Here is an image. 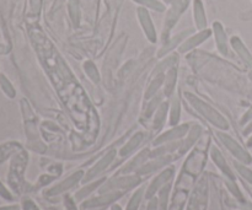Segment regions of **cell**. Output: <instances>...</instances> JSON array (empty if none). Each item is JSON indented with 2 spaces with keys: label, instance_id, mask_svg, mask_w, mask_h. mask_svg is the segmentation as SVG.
Segmentation results:
<instances>
[{
  "label": "cell",
  "instance_id": "cell-1",
  "mask_svg": "<svg viewBox=\"0 0 252 210\" xmlns=\"http://www.w3.org/2000/svg\"><path fill=\"white\" fill-rule=\"evenodd\" d=\"M27 160H29V157H27L26 151H24L22 149L17 150V151L11 156L9 175H7V181H9L10 187H11L15 192H17V193L21 191L22 183H24V174L25 169H26Z\"/></svg>",
  "mask_w": 252,
  "mask_h": 210
},
{
  "label": "cell",
  "instance_id": "cell-2",
  "mask_svg": "<svg viewBox=\"0 0 252 210\" xmlns=\"http://www.w3.org/2000/svg\"><path fill=\"white\" fill-rule=\"evenodd\" d=\"M137 15H138V20H139L140 25H142V29L144 31L145 36L147 38L149 39L150 42H157V32H155V27L153 25L152 17H150L149 12L145 7H139L137 10Z\"/></svg>",
  "mask_w": 252,
  "mask_h": 210
},
{
  "label": "cell",
  "instance_id": "cell-3",
  "mask_svg": "<svg viewBox=\"0 0 252 210\" xmlns=\"http://www.w3.org/2000/svg\"><path fill=\"white\" fill-rule=\"evenodd\" d=\"M189 97L191 98V102L193 103L194 108H197V110H198V112H201L204 117H207L209 120H211V122L216 123V124L219 125V127H226V123L224 122L223 118H221L220 116L216 112V111L212 110L208 105L203 103L202 101L197 100V98L191 97L189 95Z\"/></svg>",
  "mask_w": 252,
  "mask_h": 210
},
{
  "label": "cell",
  "instance_id": "cell-4",
  "mask_svg": "<svg viewBox=\"0 0 252 210\" xmlns=\"http://www.w3.org/2000/svg\"><path fill=\"white\" fill-rule=\"evenodd\" d=\"M212 31L211 30H202L199 33L194 34V36L189 37V39H186V41L184 42V43L180 46V52H182V53H186L187 51H189V49L194 48L196 46H198V44H201L202 42L206 41L207 38H209V36H211Z\"/></svg>",
  "mask_w": 252,
  "mask_h": 210
},
{
  "label": "cell",
  "instance_id": "cell-5",
  "mask_svg": "<svg viewBox=\"0 0 252 210\" xmlns=\"http://www.w3.org/2000/svg\"><path fill=\"white\" fill-rule=\"evenodd\" d=\"M193 15L194 21H196V27L198 30H206L207 27V17L206 11H204L203 2L201 0H194L193 1Z\"/></svg>",
  "mask_w": 252,
  "mask_h": 210
},
{
  "label": "cell",
  "instance_id": "cell-6",
  "mask_svg": "<svg viewBox=\"0 0 252 210\" xmlns=\"http://www.w3.org/2000/svg\"><path fill=\"white\" fill-rule=\"evenodd\" d=\"M213 31H214V36H216L217 47H218V49L221 52V53L226 54V52H228V48H226V36L220 22H214Z\"/></svg>",
  "mask_w": 252,
  "mask_h": 210
},
{
  "label": "cell",
  "instance_id": "cell-7",
  "mask_svg": "<svg viewBox=\"0 0 252 210\" xmlns=\"http://www.w3.org/2000/svg\"><path fill=\"white\" fill-rule=\"evenodd\" d=\"M221 138H223V142L224 144H226V147L229 148V149L231 150V152H233L234 155H235L238 159H240L241 161H245V162H250V157H249V155L246 154L245 151H244L243 149H241L240 147H239L238 144H236L235 142H234L233 139H230L229 137H226V135H221Z\"/></svg>",
  "mask_w": 252,
  "mask_h": 210
},
{
  "label": "cell",
  "instance_id": "cell-8",
  "mask_svg": "<svg viewBox=\"0 0 252 210\" xmlns=\"http://www.w3.org/2000/svg\"><path fill=\"white\" fill-rule=\"evenodd\" d=\"M186 5H187V2H186V4H185V1H184V0H182V1H179V2H177V4H175L174 6H172V9L170 10L169 15H167V17H166L167 30L171 29V27L175 25V22H176L177 20H179L180 14H181L182 10L185 9V6H186Z\"/></svg>",
  "mask_w": 252,
  "mask_h": 210
},
{
  "label": "cell",
  "instance_id": "cell-9",
  "mask_svg": "<svg viewBox=\"0 0 252 210\" xmlns=\"http://www.w3.org/2000/svg\"><path fill=\"white\" fill-rule=\"evenodd\" d=\"M20 149H21L20 144H17V143H14V142L0 144V164L4 162L7 157L12 156V155Z\"/></svg>",
  "mask_w": 252,
  "mask_h": 210
},
{
  "label": "cell",
  "instance_id": "cell-10",
  "mask_svg": "<svg viewBox=\"0 0 252 210\" xmlns=\"http://www.w3.org/2000/svg\"><path fill=\"white\" fill-rule=\"evenodd\" d=\"M81 177V172H79V174H75L73 175L71 177H69L68 180H65L64 182H62L59 186H57L56 188H53V191H51V194H56V193H61V192L65 191V189L70 188L71 186H74V184L76 183V182L79 181V179Z\"/></svg>",
  "mask_w": 252,
  "mask_h": 210
},
{
  "label": "cell",
  "instance_id": "cell-11",
  "mask_svg": "<svg viewBox=\"0 0 252 210\" xmlns=\"http://www.w3.org/2000/svg\"><path fill=\"white\" fill-rule=\"evenodd\" d=\"M171 175H172V170H167V171L162 172V174L160 175V176L158 177L154 182H153L152 186H150L149 191H148V197H152L153 194L155 193V191H157V189L159 188L162 183H165V182H166L167 180L171 177Z\"/></svg>",
  "mask_w": 252,
  "mask_h": 210
},
{
  "label": "cell",
  "instance_id": "cell-12",
  "mask_svg": "<svg viewBox=\"0 0 252 210\" xmlns=\"http://www.w3.org/2000/svg\"><path fill=\"white\" fill-rule=\"evenodd\" d=\"M113 155H115V151H111L110 154L106 155V156L103 157L100 162H98V165H96V166L91 170L90 174H89V179H91V177L95 176L96 174H98V172L102 171V170L105 169V166H107V165L111 162V160L113 159Z\"/></svg>",
  "mask_w": 252,
  "mask_h": 210
},
{
  "label": "cell",
  "instance_id": "cell-13",
  "mask_svg": "<svg viewBox=\"0 0 252 210\" xmlns=\"http://www.w3.org/2000/svg\"><path fill=\"white\" fill-rule=\"evenodd\" d=\"M122 196V193H115V194H110V196H106V197H101V198H96V199H93L91 202H89V203H86L85 206L86 207H98V206H102V204H107V203H111L112 201H115L116 198H118V197Z\"/></svg>",
  "mask_w": 252,
  "mask_h": 210
},
{
  "label": "cell",
  "instance_id": "cell-14",
  "mask_svg": "<svg viewBox=\"0 0 252 210\" xmlns=\"http://www.w3.org/2000/svg\"><path fill=\"white\" fill-rule=\"evenodd\" d=\"M186 130H187V125H181V127L176 128V129H174L172 132L166 133V134L162 135V137L160 138L157 143H161V142H165V140H167V139H175V138L182 137V135L186 133ZM157 143H155V144H157Z\"/></svg>",
  "mask_w": 252,
  "mask_h": 210
},
{
  "label": "cell",
  "instance_id": "cell-15",
  "mask_svg": "<svg viewBox=\"0 0 252 210\" xmlns=\"http://www.w3.org/2000/svg\"><path fill=\"white\" fill-rule=\"evenodd\" d=\"M142 139H143V134H142V133H138V134L135 135V137H133L132 139H130V142L128 143V144L126 145L125 148H123L122 151H121V154H122V155L129 154L130 151H133V150H134L135 148H137L138 145L140 144Z\"/></svg>",
  "mask_w": 252,
  "mask_h": 210
},
{
  "label": "cell",
  "instance_id": "cell-16",
  "mask_svg": "<svg viewBox=\"0 0 252 210\" xmlns=\"http://www.w3.org/2000/svg\"><path fill=\"white\" fill-rule=\"evenodd\" d=\"M134 1L137 2V4L143 5V6L155 10V11L161 12L165 10L164 5H162L160 1H158V0H134Z\"/></svg>",
  "mask_w": 252,
  "mask_h": 210
},
{
  "label": "cell",
  "instance_id": "cell-17",
  "mask_svg": "<svg viewBox=\"0 0 252 210\" xmlns=\"http://www.w3.org/2000/svg\"><path fill=\"white\" fill-rule=\"evenodd\" d=\"M167 113V105L166 103H162L159 107V110L157 111V116H155V127H160V125L164 123L165 118H166Z\"/></svg>",
  "mask_w": 252,
  "mask_h": 210
},
{
  "label": "cell",
  "instance_id": "cell-18",
  "mask_svg": "<svg viewBox=\"0 0 252 210\" xmlns=\"http://www.w3.org/2000/svg\"><path fill=\"white\" fill-rule=\"evenodd\" d=\"M175 80H176V73H175V70H170V73L166 76V84H165V93L166 95H170L174 90V86L176 84Z\"/></svg>",
  "mask_w": 252,
  "mask_h": 210
},
{
  "label": "cell",
  "instance_id": "cell-19",
  "mask_svg": "<svg viewBox=\"0 0 252 210\" xmlns=\"http://www.w3.org/2000/svg\"><path fill=\"white\" fill-rule=\"evenodd\" d=\"M0 86H1L2 91H4L9 97H14L15 96L14 88H12L11 84L9 83V80H7L4 75H0Z\"/></svg>",
  "mask_w": 252,
  "mask_h": 210
},
{
  "label": "cell",
  "instance_id": "cell-20",
  "mask_svg": "<svg viewBox=\"0 0 252 210\" xmlns=\"http://www.w3.org/2000/svg\"><path fill=\"white\" fill-rule=\"evenodd\" d=\"M189 32H191V31H184V32H181V33H180V34H177L176 37H174V39H172V41L170 42V43L167 44V46L164 47V49H162V51H161V54L165 53V52H166V51H170V49L174 48V47L176 46V44H179L180 42H182V39H184L185 37H187V34H189Z\"/></svg>",
  "mask_w": 252,
  "mask_h": 210
},
{
  "label": "cell",
  "instance_id": "cell-21",
  "mask_svg": "<svg viewBox=\"0 0 252 210\" xmlns=\"http://www.w3.org/2000/svg\"><path fill=\"white\" fill-rule=\"evenodd\" d=\"M69 11H70V16L73 19L74 24H79V5L76 0H70L69 2Z\"/></svg>",
  "mask_w": 252,
  "mask_h": 210
},
{
  "label": "cell",
  "instance_id": "cell-22",
  "mask_svg": "<svg viewBox=\"0 0 252 210\" xmlns=\"http://www.w3.org/2000/svg\"><path fill=\"white\" fill-rule=\"evenodd\" d=\"M142 192L143 191L140 189V191H138L137 193L132 197V199H130L129 204H128L127 207V210H137L138 206H139L140 203V198H142Z\"/></svg>",
  "mask_w": 252,
  "mask_h": 210
},
{
  "label": "cell",
  "instance_id": "cell-23",
  "mask_svg": "<svg viewBox=\"0 0 252 210\" xmlns=\"http://www.w3.org/2000/svg\"><path fill=\"white\" fill-rule=\"evenodd\" d=\"M85 68H86V73L89 74V76H90V78L93 79L95 83H97V81H98V74H97V71H96L95 65H94L93 63H90V61H88V63L85 64Z\"/></svg>",
  "mask_w": 252,
  "mask_h": 210
},
{
  "label": "cell",
  "instance_id": "cell-24",
  "mask_svg": "<svg viewBox=\"0 0 252 210\" xmlns=\"http://www.w3.org/2000/svg\"><path fill=\"white\" fill-rule=\"evenodd\" d=\"M172 113H171V123L172 124H175V123H177V120H179L180 118V103H179V100H175L174 102V106H172Z\"/></svg>",
  "mask_w": 252,
  "mask_h": 210
},
{
  "label": "cell",
  "instance_id": "cell-25",
  "mask_svg": "<svg viewBox=\"0 0 252 210\" xmlns=\"http://www.w3.org/2000/svg\"><path fill=\"white\" fill-rule=\"evenodd\" d=\"M162 83V78L161 76H159V78L157 79V80H154V83H153V85L149 86V90H148V93H147V97H150V96L153 95V93L155 92V91L159 89V86L161 85Z\"/></svg>",
  "mask_w": 252,
  "mask_h": 210
},
{
  "label": "cell",
  "instance_id": "cell-26",
  "mask_svg": "<svg viewBox=\"0 0 252 210\" xmlns=\"http://www.w3.org/2000/svg\"><path fill=\"white\" fill-rule=\"evenodd\" d=\"M0 197L4 199H6V201H12L11 193H10V192L7 191L4 186H2L1 182H0Z\"/></svg>",
  "mask_w": 252,
  "mask_h": 210
},
{
  "label": "cell",
  "instance_id": "cell-27",
  "mask_svg": "<svg viewBox=\"0 0 252 210\" xmlns=\"http://www.w3.org/2000/svg\"><path fill=\"white\" fill-rule=\"evenodd\" d=\"M238 169H239V171L241 172V175H243L244 177H246V180H248V181H250L252 183V172L250 171V170L245 169V167H243V166H238Z\"/></svg>",
  "mask_w": 252,
  "mask_h": 210
},
{
  "label": "cell",
  "instance_id": "cell-28",
  "mask_svg": "<svg viewBox=\"0 0 252 210\" xmlns=\"http://www.w3.org/2000/svg\"><path fill=\"white\" fill-rule=\"evenodd\" d=\"M31 5H32V10L38 11L39 5H41V0H31Z\"/></svg>",
  "mask_w": 252,
  "mask_h": 210
},
{
  "label": "cell",
  "instance_id": "cell-29",
  "mask_svg": "<svg viewBox=\"0 0 252 210\" xmlns=\"http://www.w3.org/2000/svg\"><path fill=\"white\" fill-rule=\"evenodd\" d=\"M148 210H157V201H152L150 202L149 204V208H148Z\"/></svg>",
  "mask_w": 252,
  "mask_h": 210
},
{
  "label": "cell",
  "instance_id": "cell-30",
  "mask_svg": "<svg viewBox=\"0 0 252 210\" xmlns=\"http://www.w3.org/2000/svg\"><path fill=\"white\" fill-rule=\"evenodd\" d=\"M0 210H19V207H17V206L4 207V208H0Z\"/></svg>",
  "mask_w": 252,
  "mask_h": 210
},
{
  "label": "cell",
  "instance_id": "cell-31",
  "mask_svg": "<svg viewBox=\"0 0 252 210\" xmlns=\"http://www.w3.org/2000/svg\"><path fill=\"white\" fill-rule=\"evenodd\" d=\"M66 204H68V210H75V206H74L70 201H68V203Z\"/></svg>",
  "mask_w": 252,
  "mask_h": 210
}]
</instances>
